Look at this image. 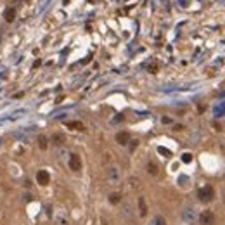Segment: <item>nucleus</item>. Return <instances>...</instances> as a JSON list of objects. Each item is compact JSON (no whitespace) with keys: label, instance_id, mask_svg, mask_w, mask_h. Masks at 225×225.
Listing matches in <instances>:
<instances>
[{"label":"nucleus","instance_id":"obj_1","mask_svg":"<svg viewBox=\"0 0 225 225\" xmlns=\"http://www.w3.org/2000/svg\"><path fill=\"white\" fill-rule=\"evenodd\" d=\"M198 198L201 203H209V201H213L215 198V191L211 185H206V187H201L198 191Z\"/></svg>","mask_w":225,"mask_h":225},{"label":"nucleus","instance_id":"obj_2","mask_svg":"<svg viewBox=\"0 0 225 225\" xmlns=\"http://www.w3.org/2000/svg\"><path fill=\"white\" fill-rule=\"evenodd\" d=\"M199 223H201V225H215V215H213V211H209V209L203 211V213L199 215Z\"/></svg>","mask_w":225,"mask_h":225},{"label":"nucleus","instance_id":"obj_3","mask_svg":"<svg viewBox=\"0 0 225 225\" xmlns=\"http://www.w3.org/2000/svg\"><path fill=\"white\" fill-rule=\"evenodd\" d=\"M70 168L73 170V172H80V170H81V159H80V156H78V154H71Z\"/></svg>","mask_w":225,"mask_h":225},{"label":"nucleus","instance_id":"obj_4","mask_svg":"<svg viewBox=\"0 0 225 225\" xmlns=\"http://www.w3.org/2000/svg\"><path fill=\"white\" fill-rule=\"evenodd\" d=\"M37 182L40 184V185H47V184L50 182V175H48V172L40 170V172L37 173Z\"/></svg>","mask_w":225,"mask_h":225},{"label":"nucleus","instance_id":"obj_5","mask_svg":"<svg viewBox=\"0 0 225 225\" xmlns=\"http://www.w3.org/2000/svg\"><path fill=\"white\" fill-rule=\"evenodd\" d=\"M107 180H109V184H118L120 182V172L116 168H109V170H107Z\"/></svg>","mask_w":225,"mask_h":225},{"label":"nucleus","instance_id":"obj_6","mask_svg":"<svg viewBox=\"0 0 225 225\" xmlns=\"http://www.w3.org/2000/svg\"><path fill=\"white\" fill-rule=\"evenodd\" d=\"M116 142H118L120 145H127L130 142V135L127 134V132H118V134H116Z\"/></svg>","mask_w":225,"mask_h":225},{"label":"nucleus","instance_id":"obj_7","mask_svg":"<svg viewBox=\"0 0 225 225\" xmlns=\"http://www.w3.org/2000/svg\"><path fill=\"white\" fill-rule=\"evenodd\" d=\"M4 19H5L7 23H12V21H14V19H16V9H14V7L5 9V12H4Z\"/></svg>","mask_w":225,"mask_h":225},{"label":"nucleus","instance_id":"obj_8","mask_svg":"<svg viewBox=\"0 0 225 225\" xmlns=\"http://www.w3.org/2000/svg\"><path fill=\"white\" fill-rule=\"evenodd\" d=\"M66 127L71 130H85V127H83V123L81 121H68L66 123Z\"/></svg>","mask_w":225,"mask_h":225},{"label":"nucleus","instance_id":"obj_9","mask_svg":"<svg viewBox=\"0 0 225 225\" xmlns=\"http://www.w3.org/2000/svg\"><path fill=\"white\" fill-rule=\"evenodd\" d=\"M139 213H140V216H145V215H147V206H145L144 198H139Z\"/></svg>","mask_w":225,"mask_h":225},{"label":"nucleus","instance_id":"obj_10","mask_svg":"<svg viewBox=\"0 0 225 225\" xmlns=\"http://www.w3.org/2000/svg\"><path fill=\"white\" fill-rule=\"evenodd\" d=\"M194 216H196V213H194V209H192V208H187L185 211H184V218L187 220V222H192Z\"/></svg>","mask_w":225,"mask_h":225},{"label":"nucleus","instance_id":"obj_11","mask_svg":"<svg viewBox=\"0 0 225 225\" xmlns=\"http://www.w3.org/2000/svg\"><path fill=\"white\" fill-rule=\"evenodd\" d=\"M149 225H166V220L161 216V215H156L154 218H152V222H151Z\"/></svg>","mask_w":225,"mask_h":225},{"label":"nucleus","instance_id":"obj_12","mask_svg":"<svg viewBox=\"0 0 225 225\" xmlns=\"http://www.w3.org/2000/svg\"><path fill=\"white\" fill-rule=\"evenodd\" d=\"M38 147L40 149H47V137L45 135H38Z\"/></svg>","mask_w":225,"mask_h":225},{"label":"nucleus","instance_id":"obj_13","mask_svg":"<svg viewBox=\"0 0 225 225\" xmlns=\"http://www.w3.org/2000/svg\"><path fill=\"white\" fill-rule=\"evenodd\" d=\"M120 201H121V196H120V194H111V196H109V203L111 204H118Z\"/></svg>","mask_w":225,"mask_h":225},{"label":"nucleus","instance_id":"obj_14","mask_svg":"<svg viewBox=\"0 0 225 225\" xmlns=\"http://www.w3.org/2000/svg\"><path fill=\"white\" fill-rule=\"evenodd\" d=\"M147 172H149L151 175H158V166H156L154 163H149V165H147Z\"/></svg>","mask_w":225,"mask_h":225},{"label":"nucleus","instance_id":"obj_15","mask_svg":"<svg viewBox=\"0 0 225 225\" xmlns=\"http://www.w3.org/2000/svg\"><path fill=\"white\" fill-rule=\"evenodd\" d=\"M54 142H55V144H62V142H64V137L61 134H55L54 135Z\"/></svg>","mask_w":225,"mask_h":225},{"label":"nucleus","instance_id":"obj_16","mask_svg":"<svg viewBox=\"0 0 225 225\" xmlns=\"http://www.w3.org/2000/svg\"><path fill=\"white\" fill-rule=\"evenodd\" d=\"M182 161L184 163H191V161H192V154H189V152L182 154Z\"/></svg>","mask_w":225,"mask_h":225},{"label":"nucleus","instance_id":"obj_17","mask_svg":"<svg viewBox=\"0 0 225 225\" xmlns=\"http://www.w3.org/2000/svg\"><path fill=\"white\" fill-rule=\"evenodd\" d=\"M223 112H225V102H223V104H222V107H216V116H222V114H223Z\"/></svg>","mask_w":225,"mask_h":225},{"label":"nucleus","instance_id":"obj_18","mask_svg":"<svg viewBox=\"0 0 225 225\" xmlns=\"http://www.w3.org/2000/svg\"><path fill=\"white\" fill-rule=\"evenodd\" d=\"M158 151H159L161 154H165V156H170V151H168V149H165V147H159Z\"/></svg>","mask_w":225,"mask_h":225},{"label":"nucleus","instance_id":"obj_19","mask_svg":"<svg viewBox=\"0 0 225 225\" xmlns=\"http://www.w3.org/2000/svg\"><path fill=\"white\" fill-rule=\"evenodd\" d=\"M101 223H102V225H109V223H107V222H106V220H102Z\"/></svg>","mask_w":225,"mask_h":225},{"label":"nucleus","instance_id":"obj_20","mask_svg":"<svg viewBox=\"0 0 225 225\" xmlns=\"http://www.w3.org/2000/svg\"><path fill=\"white\" fill-rule=\"evenodd\" d=\"M223 196H225V194H223Z\"/></svg>","mask_w":225,"mask_h":225}]
</instances>
